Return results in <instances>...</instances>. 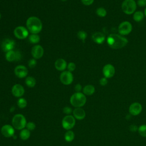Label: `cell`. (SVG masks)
Here are the masks:
<instances>
[{"label":"cell","instance_id":"cell-1","mask_svg":"<svg viewBox=\"0 0 146 146\" xmlns=\"http://www.w3.org/2000/svg\"><path fill=\"white\" fill-rule=\"evenodd\" d=\"M108 45L113 49H120L125 46L128 43V40L121 35L111 34L108 35L107 39Z\"/></svg>","mask_w":146,"mask_h":146},{"label":"cell","instance_id":"cell-2","mask_svg":"<svg viewBox=\"0 0 146 146\" xmlns=\"http://www.w3.org/2000/svg\"><path fill=\"white\" fill-rule=\"evenodd\" d=\"M26 26L31 34H38L42 29V23L40 19L35 16L29 17L26 21Z\"/></svg>","mask_w":146,"mask_h":146},{"label":"cell","instance_id":"cell-3","mask_svg":"<svg viewBox=\"0 0 146 146\" xmlns=\"http://www.w3.org/2000/svg\"><path fill=\"white\" fill-rule=\"evenodd\" d=\"M86 97L83 93L75 92L70 98V103L76 108L83 107L86 103Z\"/></svg>","mask_w":146,"mask_h":146},{"label":"cell","instance_id":"cell-4","mask_svg":"<svg viewBox=\"0 0 146 146\" xmlns=\"http://www.w3.org/2000/svg\"><path fill=\"white\" fill-rule=\"evenodd\" d=\"M27 124L25 117L20 113L16 114L14 116L12 119L13 127L18 129L21 130L24 129Z\"/></svg>","mask_w":146,"mask_h":146},{"label":"cell","instance_id":"cell-5","mask_svg":"<svg viewBox=\"0 0 146 146\" xmlns=\"http://www.w3.org/2000/svg\"><path fill=\"white\" fill-rule=\"evenodd\" d=\"M121 9L126 14H132L136 9V3L134 0H124L121 5Z\"/></svg>","mask_w":146,"mask_h":146},{"label":"cell","instance_id":"cell-6","mask_svg":"<svg viewBox=\"0 0 146 146\" xmlns=\"http://www.w3.org/2000/svg\"><path fill=\"white\" fill-rule=\"evenodd\" d=\"M62 127L67 130L72 129L75 125V118L74 116L67 115L64 117L62 121Z\"/></svg>","mask_w":146,"mask_h":146},{"label":"cell","instance_id":"cell-7","mask_svg":"<svg viewBox=\"0 0 146 146\" xmlns=\"http://www.w3.org/2000/svg\"><path fill=\"white\" fill-rule=\"evenodd\" d=\"M132 30V26L130 22L124 21L121 22L118 27V31L121 35H126L129 34Z\"/></svg>","mask_w":146,"mask_h":146},{"label":"cell","instance_id":"cell-8","mask_svg":"<svg viewBox=\"0 0 146 146\" xmlns=\"http://www.w3.org/2000/svg\"><path fill=\"white\" fill-rule=\"evenodd\" d=\"M14 34L17 38L19 39H23L28 36L29 30L25 27L19 26L14 29Z\"/></svg>","mask_w":146,"mask_h":146},{"label":"cell","instance_id":"cell-9","mask_svg":"<svg viewBox=\"0 0 146 146\" xmlns=\"http://www.w3.org/2000/svg\"><path fill=\"white\" fill-rule=\"evenodd\" d=\"M74 76L71 72L69 71H63L60 75V80L64 85H69L73 82Z\"/></svg>","mask_w":146,"mask_h":146},{"label":"cell","instance_id":"cell-10","mask_svg":"<svg viewBox=\"0 0 146 146\" xmlns=\"http://www.w3.org/2000/svg\"><path fill=\"white\" fill-rule=\"evenodd\" d=\"M15 46V41L10 38H5L3 40L1 43V48L4 52H9L13 50Z\"/></svg>","mask_w":146,"mask_h":146},{"label":"cell","instance_id":"cell-11","mask_svg":"<svg viewBox=\"0 0 146 146\" xmlns=\"http://www.w3.org/2000/svg\"><path fill=\"white\" fill-rule=\"evenodd\" d=\"M21 54L18 51L11 50L7 52L5 54L6 59L10 62L14 61H18L21 59Z\"/></svg>","mask_w":146,"mask_h":146},{"label":"cell","instance_id":"cell-12","mask_svg":"<svg viewBox=\"0 0 146 146\" xmlns=\"http://www.w3.org/2000/svg\"><path fill=\"white\" fill-rule=\"evenodd\" d=\"M44 54L43 48L40 45H35L31 49V54L33 58L35 59H40L42 57Z\"/></svg>","mask_w":146,"mask_h":146},{"label":"cell","instance_id":"cell-13","mask_svg":"<svg viewBox=\"0 0 146 146\" xmlns=\"http://www.w3.org/2000/svg\"><path fill=\"white\" fill-rule=\"evenodd\" d=\"M1 133L6 137H13L14 135V128L13 126L9 124H6L2 127L1 129Z\"/></svg>","mask_w":146,"mask_h":146},{"label":"cell","instance_id":"cell-14","mask_svg":"<svg viewBox=\"0 0 146 146\" xmlns=\"http://www.w3.org/2000/svg\"><path fill=\"white\" fill-rule=\"evenodd\" d=\"M142 111V106L140 103L135 102L132 103L129 107V112L131 115L136 116L140 113Z\"/></svg>","mask_w":146,"mask_h":146},{"label":"cell","instance_id":"cell-15","mask_svg":"<svg viewBox=\"0 0 146 146\" xmlns=\"http://www.w3.org/2000/svg\"><path fill=\"white\" fill-rule=\"evenodd\" d=\"M14 74L17 77L23 78L27 75L28 70L23 65H18L14 69Z\"/></svg>","mask_w":146,"mask_h":146},{"label":"cell","instance_id":"cell-16","mask_svg":"<svg viewBox=\"0 0 146 146\" xmlns=\"http://www.w3.org/2000/svg\"><path fill=\"white\" fill-rule=\"evenodd\" d=\"M115 72V67L111 64H107L103 68V74L104 77L106 78H112L114 75Z\"/></svg>","mask_w":146,"mask_h":146},{"label":"cell","instance_id":"cell-17","mask_svg":"<svg viewBox=\"0 0 146 146\" xmlns=\"http://www.w3.org/2000/svg\"><path fill=\"white\" fill-rule=\"evenodd\" d=\"M11 92L14 96L19 98L23 95L25 93V89L22 85L19 84H14L12 87Z\"/></svg>","mask_w":146,"mask_h":146},{"label":"cell","instance_id":"cell-18","mask_svg":"<svg viewBox=\"0 0 146 146\" xmlns=\"http://www.w3.org/2000/svg\"><path fill=\"white\" fill-rule=\"evenodd\" d=\"M106 39L105 35L101 32H96L92 35V40L97 44H102Z\"/></svg>","mask_w":146,"mask_h":146},{"label":"cell","instance_id":"cell-19","mask_svg":"<svg viewBox=\"0 0 146 146\" xmlns=\"http://www.w3.org/2000/svg\"><path fill=\"white\" fill-rule=\"evenodd\" d=\"M72 112L74 117L78 120H83L86 116V112L81 107L75 108Z\"/></svg>","mask_w":146,"mask_h":146},{"label":"cell","instance_id":"cell-20","mask_svg":"<svg viewBox=\"0 0 146 146\" xmlns=\"http://www.w3.org/2000/svg\"><path fill=\"white\" fill-rule=\"evenodd\" d=\"M67 67L66 61L62 58L57 59L55 62V67L58 71H64Z\"/></svg>","mask_w":146,"mask_h":146},{"label":"cell","instance_id":"cell-21","mask_svg":"<svg viewBox=\"0 0 146 146\" xmlns=\"http://www.w3.org/2000/svg\"><path fill=\"white\" fill-rule=\"evenodd\" d=\"M95 89L94 86L91 84H88L84 87L83 88V92L84 95H92L95 92Z\"/></svg>","mask_w":146,"mask_h":146},{"label":"cell","instance_id":"cell-22","mask_svg":"<svg viewBox=\"0 0 146 146\" xmlns=\"http://www.w3.org/2000/svg\"><path fill=\"white\" fill-rule=\"evenodd\" d=\"M144 14L141 11H136L133 15L134 21H135L137 22H140L141 21H142L143 19L144 18Z\"/></svg>","mask_w":146,"mask_h":146},{"label":"cell","instance_id":"cell-23","mask_svg":"<svg viewBox=\"0 0 146 146\" xmlns=\"http://www.w3.org/2000/svg\"><path fill=\"white\" fill-rule=\"evenodd\" d=\"M19 136H20V137L22 140H27L30 136V131L28 130L27 129H23L21 131Z\"/></svg>","mask_w":146,"mask_h":146},{"label":"cell","instance_id":"cell-24","mask_svg":"<svg viewBox=\"0 0 146 146\" xmlns=\"http://www.w3.org/2000/svg\"><path fill=\"white\" fill-rule=\"evenodd\" d=\"M29 40L31 43L36 44L40 41V36L37 34H31L29 37Z\"/></svg>","mask_w":146,"mask_h":146},{"label":"cell","instance_id":"cell-25","mask_svg":"<svg viewBox=\"0 0 146 146\" xmlns=\"http://www.w3.org/2000/svg\"><path fill=\"white\" fill-rule=\"evenodd\" d=\"M26 84L29 87H33L35 86L36 80L32 76H28L25 79Z\"/></svg>","mask_w":146,"mask_h":146},{"label":"cell","instance_id":"cell-26","mask_svg":"<svg viewBox=\"0 0 146 146\" xmlns=\"http://www.w3.org/2000/svg\"><path fill=\"white\" fill-rule=\"evenodd\" d=\"M75 137V134L73 131L68 130L64 135V139L67 142L72 141Z\"/></svg>","mask_w":146,"mask_h":146},{"label":"cell","instance_id":"cell-27","mask_svg":"<svg viewBox=\"0 0 146 146\" xmlns=\"http://www.w3.org/2000/svg\"><path fill=\"white\" fill-rule=\"evenodd\" d=\"M96 13L100 17H104L107 15V11L104 8L100 7L96 9Z\"/></svg>","mask_w":146,"mask_h":146},{"label":"cell","instance_id":"cell-28","mask_svg":"<svg viewBox=\"0 0 146 146\" xmlns=\"http://www.w3.org/2000/svg\"><path fill=\"white\" fill-rule=\"evenodd\" d=\"M77 36L80 40H82L83 42H84L87 36V34L86 31L83 30H80L77 33Z\"/></svg>","mask_w":146,"mask_h":146},{"label":"cell","instance_id":"cell-29","mask_svg":"<svg viewBox=\"0 0 146 146\" xmlns=\"http://www.w3.org/2000/svg\"><path fill=\"white\" fill-rule=\"evenodd\" d=\"M17 105L20 108H24L27 106V101L25 99L21 98L17 102Z\"/></svg>","mask_w":146,"mask_h":146},{"label":"cell","instance_id":"cell-30","mask_svg":"<svg viewBox=\"0 0 146 146\" xmlns=\"http://www.w3.org/2000/svg\"><path fill=\"white\" fill-rule=\"evenodd\" d=\"M138 132L139 134L143 137H146V125L143 124L138 128Z\"/></svg>","mask_w":146,"mask_h":146},{"label":"cell","instance_id":"cell-31","mask_svg":"<svg viewBox=\"0 0 146 146\" xmlns=\"http://www.w3.org/2000/svg\"><path fill=\"white\" fill-rule=\"evenodd\" d=\"M26 127L28 130L33 131L35 128V124L34 122L30 121L29 123H27Z\"/></svg>","mask_w":146,"mask_h":146},{"label":"cell","instance_id":"cell-32","mask_svg":"<svg viewBox=\"0 0 146 146\" xmlns=\"http://www.w3.org/2000/svg\"><path fill=\"white\" fill-rule=\"evenodd\" d=\"M67 69L70 72H72L75 70V68H76V65L73 62H70L67 65Z\"/></svg>","mask_w":146,"mask_h":146},{"label":"cell","instance_id":"cell-33","mask_svg":"<svg viewBox=\"0 0 146 146\" xmlns=\"http://www.w3.org/2000/svg\"><path fill=\"white\" fill-rule=\"evenodd\" d=\"M28 65L30 68H34L36 65V61L35 59H31L28 62Z\"/></svg>","mask_w":146,"mask_h":146},{"label":"cell","instance_id":"cell-34","mask_svg":"<svg viewBox=\"0 0 146 146\" xmlns=\"http://www.w3.org/2000/svg\"><path fill=\"white\" fill-rule=\"evenodd\" d=\"M99 83H100V84L101 86H104L107 85V84L108 83V80H107V78H105V77L102 78L100 79V80H99Z\"/></svg>","mask_w":146,"mask_h":146},{"label":"cell","instance_id":"cell-35","mask_svg":"<svg viewBox=\"0 0 146 146\" xmlns=\"http://www.w3.org/2000/svg\"><path fill=\"white\" fill-rule=\"evenodd\" d=\"M63 112L67 115H69L72 112V109L69 107H65L63 108Z\"/></svg>","mask_w":146,"mask_h":146},{"label":"cell","instance_id":"cell-36","mask_svg":"<svg viewBox=\"0 0 146 146\" xmlns=\"http://www.w3.org/2000/svg\"><path fill=\"white\" fill-rule=\"evenodd\" d=\"M81 1L83 5L88 6L91 5L94 2V0H81Z\"/></svg>","mask_w":146,"mask_h":146},{"label":"cell","instance_id":"cell-37","mask_svg":"<svg viewBox=\"0 0 146 146\" xmlns=\"http://www.w3.org/2000/svg\"><path fill=\"white\" fill-rule=\"evenodd\" d=\"M137 3L140 7H144L146 6V0H137Z\"/></svg>","mask_w":146,"mask_h":146},{"label":"cell","instance_id":"cell-38","mask_svg":"<svg viewBox=\"0 0 146 146\" xmlns=\"http://www.w3.org/2000/svg\"><path fill=\"white\" fill-rule=\"evenodd\" d=\"M82 86L80 84H77L75 86V90L76 91V92H80V91L82 90Z\"/></svg>","mask_w":146,"mask_h":146},{"label":"cell","instance_id":"cell-39","mask_svg":"<svg viewBox=\"0 0 146 146\" xmlns=\"http://www.w3.org/2000/svg\"><path fill=\"white\" fill-rule=\"evenodd\" d=\"M129 129L132 132H135L136 130L138 129V128H137L136 125H131V126H129Z\"/></svg>","mask_w":146,"mask_h":146},{"label":"cell","instance_id":"cell-40","mask_svg":"<svg viewBox=\"0 0 146 146\" xmlns=\"http://www.w3.org/2000/svg\"><path fill=\"white\" fill-rule=\"evenodd\" d=\"M144 15L146 17V8L145 9V10H144Z\"/></svg>","mask_w":146,"mask_h":146},{"label":"cell","instance_id":"cell-41","mask_svg":"<svg viewBox=\"0 0 146 146\" xmlns=\"http://www.w3.org/2000/svg\"><path fill=\"white\" fill-rule=\"evenodd\" d=\"M1 14H0V19H1Z\"/></svg>","mask_w":146,"mask_h":146},{"label":"cell","instance_id":"cell-42","mask_svg":"<svg viewBox=\"0 0 146 146\" xmlns=\"http://www.w3.org/2000/svg\"><path fill=\"white\" fill-rule=\"evenodd\" d=\"M62 1H67V0H62Z\"/></svg>","mask_w":146,"mask_h":146}]
</instances>
